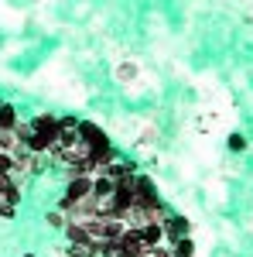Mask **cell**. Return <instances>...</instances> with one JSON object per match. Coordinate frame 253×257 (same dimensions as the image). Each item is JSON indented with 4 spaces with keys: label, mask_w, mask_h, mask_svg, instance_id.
Here are the masks:
<instances>
[{
    "label": "cell",
    "mask_w": 253,
    "mask_h": 257,
    "mask_svg": "<svg viewBox=\"0 0 253 257\" xmlns=\"http://www.w3.org/2000/svg\"><path fill=\"white\" fill-rule=\"evenodd\" d=\"M134 199H137V202H144V206H151V209H164V199H161V192H157V182L151 175H144V172H137Z\"/></svg>",
    "instance_id": "cell-1"
},
{
    "label": "cell",
    "mask_w": 253,
    "mask_h": 257,
    "mask_svg": "<svg viewBox=\"0 0 253 257\" xmlns=\"http://www.w3.org/2000/svg\"><path fill=\"white\" fill-rule=\"evenodd\" d=\"M79 141H82V144H89V148H93V155L103 151V148H110V134H106L99 123H93V120H79Z\"/></svg>",
    "instance_id": "cell-2"
},
{
    "label": "cell",
    "mask_w": 253,
    "mask_h": 257,
    "mask_svg": "<svg viewBox=\"0 0 253 257\" xmlns=\"http://www.w3.org/2000/svg\"><path fill=\"white\" fill-rule=\"evenodd\" d=\"M117 247H120L127 257H147V254H151V250L144 247V240H140V230H137V226H127V230L120 233Z\"/></svg>",
    "instance_id": "cell-3"
},
{
    "label": "cell",
    "mask_w": 253,
    "mask_h": 257,
    "mask_svg": "<svg viewBox=\"0 0 253 257\" xmlns=\"http://www.w3.org/2000/svg\"><path fill=\"white\" fill-rule=\"evenodd\" d=\"M31 127H35L38 134H48V138H52V148L59 144L62 131H59V117H55V113H48V110H41V113H35V117H31Z\"/></svg>",
    "instance_id": "cell-4"
},
{
    "label": "cell",
    "mask_w": 253,
    "mask_h": 257,
    "mask_svg": "<svg viewBox=\"0 0 253 257\" xmlns=\"http://www.w3.org/2000/svg\"><path fill=\"white\" fill-rule=\"evenodd\" d=\"M192 233V219L188 216H168L164 219V243H175V240L188 237Z\"/></svg>",
    "instance_id": "cell-5"
},
{
    "label": "cell",
    "mask_w": 253,
    "mask_h": 257,
    "mask_svg": "<svg viewBox=\"0 0 253 257\" xmlns=\"http://www.w3.org/2000/svg\"><path fill=\"white\" fill-rule=\"evenodd\" d=\"M14 165H18V175H21V172H38V168H41V155H31L24 144H18V151H14Z\"/></svg>",
    "instance_id": "cell-6"
},
{
    "label": "cell",
    "mask_w": 253,
    "mask_h": 257,
    "mask_svg": "<svg viewBox=\"0 0 253 257\" xmlns=\"http://www.w3.org/2000/svg\"><path fill=\"white\" fill-rule=\"evenodd\" d=\"M140 240H144L147 250L161 247V243H164V223H144V226H140Z\"/></svg>",
    "instance_id": "cell-7"
},
{
    "label": "cell",
    "mask_w": 253,
    "mask_h": 257,
    "mask_svg": "<svg viewBox=\"0 0 253 257\" xmlns=\"http://www.w3.org/2000/svg\"><path fill=\"white\" fill-rule=\"evenodd\" d=\"M62 233H65V240H69V243H82V247H89V243H93V240H89V233H86V223H79V219H69Z\"/></svg>",
    "instance_id": "cell-8"
},
{
    "label": "cell",
    "mask_w": 253,
    "mask_h": 257,
    "mask_svg": "<svg viewBox=\"0 0 253 257\" xmlns=\"http://www.w3.org/2000/svg\"><path fill=\"white\" fill-rule=\"evenodd\" d=\"M117 192V182L110 175H93V199H113Z\"/></svg>",
    "instance_id": "cell-9"
},
{
    "label": "cell",
    "mask_w": 253,
    "mask_h": 257,
    "mask_svg": "<svg viewBox=\"0 0 253 257\" xmlns=\"http://www.w3.org/2000/svg\"><path fill=\"white\" fill-rule=\"evenodd\" d=\"M18 120H21V110L14 106V103H0V131H14L18 127Z\"/></svg>",
    "instance_id": "cell-10"
},
{
    "label": "cell",
    "mask_w": 253,
    "mask_h": 257,
    "mask_svg": "<svg viewBox=\"0 0 253 257\" xmlns=\"http://www.w3.org/2000/svg\"><path fill=\"white\" fill-rule=\"evenodd\" d=\"M24 148H28L31 155H52V138H48V134H38V131H35L31 138L24 141Z\"/></svg>",
    "instance_id": "cell-11"
},
{
    "label": "cell",
    "mask_w": 253,
    "mask_h": 257,
    "mask_svg": "<svg viewBox=\"0 0 253 257\" xmlns=\"http://www.w3.org/2000/svg\"><path fill=\"white\" fill-rule=\"evenodd\" d=\"M168 247H171V254H175V257H195L192 233H188V237H181V240H175V243H168Z\"/></svg>",
    "instance_id": "cell-12"
},
{
    "label": "cell",
    "mask_w": 253,
    "mask_h": 257,
    "mask_svg": "<svg viewBox=\"0 0 253 257\" xmlns=\"http://www.w3.org/2000/svg\"><path fill=\"white\" fill-rule=\"evenodd\" d=\"M65 223H69V213H62V209H48L45 213V226L48 230H65Z\"/></svg>",
    "instance_id": "cell-13"
},
{
    "label": "cell",
    "mask_w": 253,
    "mask_h": 257,
    "mask_svg": "<svg viewBox=\"0 0 253 257\" xmlns=\"http://www.w3.org/2000/svg\"><path fill=\"white\" fill-rule=\"evenodd\" d=\"M0 175L18 178V165H14V155H11V151H0Z\"/></svg>",
    "instance_id": "cell-14"
},
{
    "label": "cell",
    "mask_w": 253,
    "mask_h": 257,
    "mask_svg": "<svg viewBox=\"0 0 253 257\" xmlns=\"http://www.w3.org/2000/svg\"><path fill=\"white\" fill-rule=\"evenodd\" d=\"M18 134H14V131H0V151H11V155H14V151H18Z\"/></svg>",
    "instance_id": "cell-15"
},
{
    "label": "cell",
    "mask_w": 253,
    "mask_h": 257,
    "mask_svg": "<svg viewBox=\"0 0 253 257\" xmlns=\"http://www.w3.org/2000/svg\"><path fill=\"white\" fill-rule=\"evenodd\" d=\"M226 148H229L233 155H239V151H246V138H243V134H229V138H226Z\"/></svg>",
    "instance_id": "cell-16"
},
{
    "label": "cell",
    "mask_w": 253,
    "mask_h": 257,
    "mask_svg": "<svg viewBox=\"0 0 253 257\" xmlns=\"http://www.w3.org/2000/svg\"><path fill=\"white\" fill-rule=\"evenodd\" d=\"M14 134H18V141L24 144V141L35 134V127H31V120H18V127H14Z\"/></svg>",
    "instance_id": "cell-17"
},
{
    "label": "cell",
    "mask_w": 253,
    "mask_h": 257,
    "mask_svg": "<svg viewBox=\"0 0 253 257\" xmlns=\"http://www.w3.org/2000/svg\"><path fill=\"white\" fill-rule=\"evenodd\" d=\"M18 216V206L14 202H0V223H7V219Z\"/></svg>",
    "instance_id": "cell-18"
},
{
    "label": "cell",
    "mask_w": 253,
    "mask_h": 257,
    "mask_svg": "<svg viewBox=\"0 0 253 257\" xmlns=\"http://www.w3.org/2000/svg\"><path fill=\"white\" fill-rule=\"evenodd\" d=\"M134 76H137V65H134V62H127V65H120V69H117V79H123V82L134 79Z\"/></svg>",
    "instance_id": "cell-19"
},
{
    "label": "cell",
    "mask_w": 253,
    "mask_h": 257,
    "mask_svg": "<svg viewBox=\"0 0 253 257\" xmlns=\"http://www.w3.org/2000/svg\"><path fill=\"white\" fill-rule=\"evenodd\" d=\"M147 257H175V254H171V247H168V243H161V247H154Z\"/></svg>",
    "instance_id": "cell-20"
},
{
    "label": "cell",
    "mask_w": 253,
    "mask_h": 257,
    "mask_svg": "<svg viewBox=\"0 0 253 257\" xmlns=\"http://www.w3.org/2000/svg\"><path fill=\"white\" fill-rule=\"evenodd\" d=\"M24 257H38V254H24Z\"/></svg>",
    "instance_id": "cell-21"
},
{
    "label": "cell",
    "mask_w": 253,
    "mask_h": 257,
    "mask_svg": "<svg viewBox=\"0 0 253 257\" xmlns=\"http://www.w3.org/2000/svg\"><path fill=\"white\" fill-rule=\"evenodd\" d=\"M0 103H4V99H0Z\"/></svg>",
    "instance_id": "cell-22"
}]
</instances>
